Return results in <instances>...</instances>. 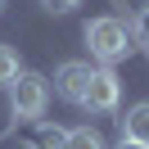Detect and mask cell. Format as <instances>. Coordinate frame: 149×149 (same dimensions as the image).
<instances>
[{
    "instance_id": "cell-4",
    "label": "cell",
    "mask_w": 149,
    "mask_h": 149,
    "mask_svg": "<svg viewBox=\"0 0 149 149\" xmlns=\"http://www.w3.org/2000/svg\"><path fill=\"white\" fill-rule=\"evenodd\" d=\"M91 72H95V68H91V63H81V59L59 63V68H54V95L81 109V95H86V86H91Z\"/></svg>"
},
{
    "instance_id": "cell-7",
    "label": "cell",
    "mask_w": 149,
    "mask_h": 149,
    "mask_svg": "<svg viewBox=\"0 0 149 149\" xmlns=\"http://www.w3.org/2000/svg\"><path fill=\"white\" fill-rule=\"evenodd\" d=\"M63 149H104V140H100L95 127H72L63 136Z\"/></svg>"
},
{
    "instance_id": "cell-5",
    "label": "cell",
    "mask_w": 149,
    "mask_h": 149,
    "mask_svg": "<svg viewBox=\"0 0 149 149\" xmlns=\"http://www.w3.org/2000/svg\"><path fill=\"white\" fill-rule=\"evenodd\" d=\"M63 127H54V122H32L27 131H23V149H63Z\"/></svg>"
},
{
    "instance_id": "cell-12",
    "label": "cell",
    "mask_w": 149,
    "mask_h": 149,
    "mask_svg": "<svg viewBox=\"0 0 149 149\" xmlns=\"http://www.w3.org/2000/svg\"><path fill=\"white\" fill-rule=\"evenodd\" d=\"M0 9H5V0H0Z\"/></svg>"
},
{
    "instance_id": "cell-1",
    "label": "cell",
    "mask_w": 149,
    "mask_h": 149,
    "mask_svg": "<svg viewBox=\"0 0 149 149\" xmlns=\"http://www.w3.org/2000/svg\"><path fill=\"white\" fill-rule=\"evenodd\" d=\"M81 36L91 45V59H100L104 68H113L118 59H127V50H131V36H127V27L118 18H91Z\"/></svg>"
},
{
    "instance_id": "cell-11",
    "label": "cell",
    "mask_w": 149,
    "mask_h": 149,
    "mask_svg": "<svg viewBox=\"0 0 149 149\" xmlns=\"http://www.w3.org/2000/svg\"><path fill=\"white\" fill-rule=\"evenodd\" d=\"M118 149H149V145H136V140H118Z\"/></svg>"
},
{
    "instance_id": "cell-3",
    "label": "cell",
    "mask_w": 149,
    "mask_h": 149,
    "mask_svg": "<svg viewBox=\"0 0 149 149\" xmlns=\"http://www.w3.org/2000/svg\"><path fill=\"white\" fill-rule=\"evenodd\" d=\"M118 104H122L118 72H113V68H95V72H91V86H86V95H81V109L86 113H118Z\"/></svg>"
},
{
    "instance_id": "cell-9",
    "label": "cell",
    "mask_w": 149,
    "mask_h": 149,
    "mask_svg": "<svg viewBox=\"0 0 149 149\" xmlns=\"http://www.w3.org/2000/svg\"><path fill=\"white\" fill-rule=\"evenodd\" d=\"M131 36H136L140 45H149V9H140V14H136V23H131Z\"/></svg>"
},
{
    "instance_id": "cell-2",
    "label": "cell",
    "mask_w": 149,
    "mask_h": 149,
    "mask_svg": "<svg viewBox=\"0 0 149 149\" xmlns=\"http://www.w3.org/2000/svg\"><path fill=\"white\" fill-rule=\"evenodd\" d=\"M5 91H9V113L23 118V122H36L50 104V81L41 72H18Z\"/></svg>"
},
{
    "instance_id": "cell-10",
    "label": "cell",
    "mask_w": 149,
    "mask_h": 149,
    "mask_svg": "<svg viewBox=\"0 0 149 149\" xmlns=\"http://www.w3.org/2000/svg\"><path fill=\"white\" fill-rule=\"evenodd\" d=\"M81 0H41V9H50V14H72Z\"/></svg>"
},
{
    "instance_id": "cell-6",
    "label": "cell",
    "mask_w": 149,
    "mask_h": 149,
    "mask_svg": "<svg viewBox=\"0 0 149 149\" xmlns=\"http://www.w3.org/2000/svg\"><path fill=\"white\" fill-rule=\"evenodd\" d=\"M122 140L149 145V100L136 104V109H127V118H122Z\"/></svg>"
},
{
    "instance_id": "cell-8",
    "label": "cell",
    "mask_w": 149,
    "mask_h": 149,
    "mask_svg": "<svg viewBox=\"0 0 149 149\" xmlns=\"http://www.w3.org/2000/svg\"><path fill=\"white\" fill-rule=\"evenodd\" d=\"M18 72H23V68H18V54H14V45H0V91H5V86H9Z\"/></svg>"
}]
</instances>
